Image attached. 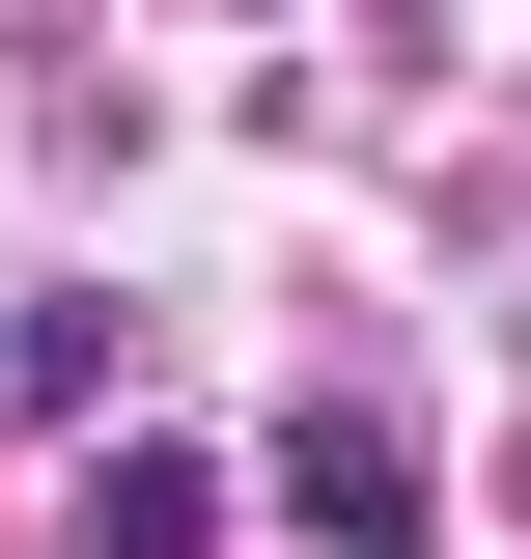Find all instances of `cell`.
Wrapping results in <instances>:
<instances>
[{
  "label": "cell",
  "instance_id": "6da1fadb",
  "mask_svg": "<svg viewBox=\"0 0 531 559\" xmlns=\"http://www.w3.org/2000/svg\"><path fill=\"white\" fill-rule=\"evenodd\" d=\"M280 532L308 559H420V419H308L280 448Z\"/></svg>",
  "mask_w": 531,
  "mask_h": 559
},
{
  "label": "cell",
  "instance_id": "7a4b0ae2",
  "mask_svg": "<svg viewBox=\"0 0 531 559\" xmlns=\"http://www.w3.org/2000/svg\"><path fill=\"white\" fill-rule=\"evenodd\" d=\"M57 559H224V476L197 448H113V476L57 503Z\"/></svg>",
  "mask_w": 531,
  "mask_h": 559
}]
</instances>
